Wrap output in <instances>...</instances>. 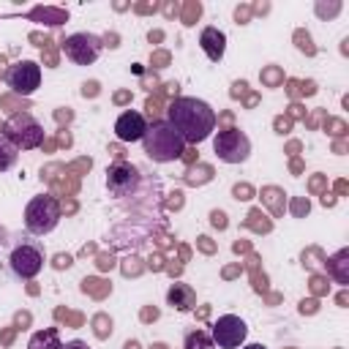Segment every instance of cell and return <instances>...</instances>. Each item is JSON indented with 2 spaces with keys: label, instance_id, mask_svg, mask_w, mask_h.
<instances>
[{
  "label": "cell",
  "instance_id": "1",
  "mask_svg": "<svg viewBox=\"0 0 349 349\" xmlns=\"http://www.w3.org/2000/svg\"><path fill=\"white\" fill-rule=\"evenodd\" d=\"M166 123L180 134L183 142L199 145L205 142L216 131V110L202 98H191V96H180L166 107Z\"/></svg>",
  "mask_w": 349,
  "mask_h": 349
},
{
  "label": "cell",
  "instance_id": "2",
  "mask_svg": "<svg viewBox=\"0 0 349 349\" xmlns=\"http://www.w3.org/2000/svg\"><path fill=\"white\" fill-rule=\"evenodd\" d=\"M142 147H145V156L150 161H156V164L178 161V158L185 156V142L166 120H156L153 126H147V131L142 137Z\"/></svg>",
  "mask_w": 349,
  "mask_h": 349
},
{
  "label": "cell",
  "instance_id": "3",
  "mask_svg": "<svg viewBox=\"0 0 349 349\" xmlns=\"http://www.w3.org/2000/svg\"><path fill=\"white\" fill-rule=\"evenodd\" d=\"M60 221V205L55 197H33L25 207V229L30 235H49Z\"/></svg>",
  "mask_w": 349,
  "mask_h": 349
},
{
  "label": "cell",
  "instance_id": "4",
  "mask_svg": "<svg viewBox=\"0 0 349 349\" xmlns=\"http://www.w3.org/2000/svg\"><path fill=\"white\" fill-rule=\"evenodd\" d=\"M3 137L14 145L17 150H33L44 142V129L30 112H17L6 126H3Z\"/></svg>",
  "mask_w": 349,
  "mask_h": 349
},
{
  "label": "cell",
  "instance_id": "5",
  "mask_svg": "<svg viewBox=\"0 0 349 349\" xmlns=\"http://www.w3.org/2000/svg\"><path fill=\"white\" fill-rule=\"evenodd\" d=\"M213 150L224 164H243L251 156V139L240 129H224L213 139Z\"/></svg>",
  "mask_w": 349,
  "mask_h": 349
},
{
  "label": "cell",
  "instance_id": "6",
  "mask_svg": "<svg viewBox=\"0 0 349 349\" xmlns=\"http://www.w3.org/2000/svg\"><path fill=\"white\" fill-rule=\"evenodd\" d=\"M101 47H104V41L93 33H74L63 41L66 57H69L71 63H76V66H90V63H96L98 55H101Z\"/></svg>",
  "mask_w": 349,
  "mask_h": 349
},
{
  "label": "cell",
  "instance_id": "7",
  "mask_svg": "<svg viewBox=\"0 0 349 349\" xmlns=\"http://www.w3.org/2000/svg\"><path fill=\"white\" fill-rule=\"evenodd\" d=\"M6 82L17 96H30L41 88V66L36 60H19L6 71Z\"/></svg>",
  "mask_w": 349,
  "mask_h": 349
},
{
  "label": "cell",
  "instance_id": "8",
  "mask_svg": "<svg viewBox=\"0 0 349 349\" xmlns=\"http://www.w3.org/2000/svg\"><path fill=\"white\" fill-rule=\"evenodd\" d=\"M246 335H248V328H246V322L240 319V316L235 314H224L219 316V319L213 322V344L219 349H238L240 344L246 341Z\"/></svg>",
  "mask_w": 349,
  "mask_h": 349
},
{
  "label": "cell",
  "instance_id": "9",
  "mask_svg": "<svg viewBox=\"0 0 349 349\" xmlns=\"http://www.w3.org/2000/svg\"><path fill=\"white\" fill-rule=\"evenodd\" d=\"M8 265L14 270V276H19V278H36L44 267V248L36 246V243H22V246H17L11 251Z\"/></svg>",
  "mask_w": 349,
  "mask_h": 349
},
{
  "label": "cell",
  "instance_id": "10",
  "mask_svg": "<svg viewBox=\"0 0 349 349\" xmlns=\"http://www.w3.org/2000/svg\"><path fill=\"white\" fill-rule=\"evenodd\" d=\"M107 188L112 197H131L139 188V169L134 164L117 161L107 169Z\"/></svg>",
  "mask_w": 349,
  "mask_h": 349
},
{
  "label": "cell",
  "instance_id": "11",
  "mask_svg": "<svg viewBox=\"0 0 349 349\" xmlns=\"http://www.w3.org/2000/svg\"><path fill=\"white\" fill-rule=\"evenodd\" d=\"M145 131H147L145 115L137 110H126L123 115L115 120V134H117V139H123V142H137V139L145 137Z\"/></svg>",
  "mask_w": 349,
  "mask_h": 349
},
{
  "label": "cell",
  "instance_id": "12",
  "mask_svg": "<svg viewBox=\"0 0 349 349\" xmlns=\"http://www.w3.org/2000/svg\"><path fill=\"white\" fill-rule=\"evenodd\" d=\"M199 47L205 49V55L210 57L213 63H219L224 57V49H226V36L221 33L219 28H205L199 33Z\"/></svg>",
  "mask_w": 349,
  "mask_h": 349
},
{
  "label": "cell",
  "instance_id": "13",
  "mask_svg": "<svg viewBox=\"0 0 349 349\" xmlns=\"http://www.w3.org/2000/svg\"><path fill=\"white\" fill-rule=\"evenodd\" d=\"M166 303L178 311H191L194 303H197V294L188 284H172L169 292H166Z\"/></svg>",
  "mask_w": 349,
  "mask_h": 349
},
{
  "label": "cell",
  "instance_id": "14",
  "mask_svg": "<svg viewBox=\"0 0 349 349\" xmlns=\"http://www.w3.org/2000/svg\"><path fill=\"white\" fill-rule=\"evenodd\" d=\"M28 349H63L57 328H47V330H38V333H33V335H30Z\"/></svg>",
  "mask_w": 349,
  "mask_h": 349
},
{
  "label": "cell",
  "instance_id": "15",
  "mask_svg": "<svg viewBox=\"0 0 349 349\" xmlns=\"http://www.w3.org/2000/svg\"><path fill=\"white\" fill-rule=\"evenodd\" d=\"M17 156H19V153H17V147L8 142L3 134H0V172H8V169H11V166L17 164Z\"/></svg>",
  "mask_w": 349,
  "mask_h": 349
},
{
  "label": "cell",
  "instance_id": "16",
  "mask_svg": "<svg viewBox=\"0 0 349 349\" xmlns=\"http://www.w3.org/2000/svg\"><path fill=\"white\" fill-rule=\"evenodd\" d=\"M185 349H216V344H213V338L207 333L194 330V333L185 335Z\"/></svg>",
  "mask_w": 349,
  "mask_h": 349
},
{
  "label": "cell",
  "instance_id": "17",
  "mask_svg": "<svg viewBox=\"0 0 349 349\" xmlns=\"http://www.w3.org/2000/svg\"><path fill=\"white\" fill-rule=\"evenodd\" d=\"M82 289H85V292H90V294H96V297H104L112 287H110V284H104V281H98V278H85L82 281Z\"/></svg>",
  "mask_w": 349,
  "mask_h": 349
},
{
  "label": "cell",
  "instance_id": "18",
  "mask_svg": "<svg viewBox=\"0 0 349 349\" xmlns=\"http://www.w3.org/2000/svg\"><path fill=\"white\" fill-rule=\"evenodd\" d=\"M294 38H297V49H300V52H306V55H314V52H316V47L311 44V36H308V33L297 30V36H294Z\"/></svg>",
  "mask_w": 349,
  "mask_h": 349
},
{
  "label": "cell",
  "instance_id": "19",
  "mask_svg": "<svg viewBox=\"0 0 349 349\" xmlns=\"http://www.w3.org/2000/svg\"><path fill=\"white\" fill-rule=\"evenodd\" d=\"M199 14H202V6H199V3H188V6H185V14H183V22L185 25H194V19H199Z\"/></svg>",
  "mask_w": 349,
  "mask_h": 349
},
{
  "label": "cell",
  "instance_id": "20",
  "mask_svg": "<svg viewBox=\"0 0 349 349\" xmlns=\"http://www.w3.org/2000/svg\"><path fill=\"white\" fill-rule=\"evenodd\" d=\"M96 333H98V338H107V335L112 333V322L107 319V316H96Z\"/></svg>",
  "mask_w": 349,
  "mask_h": 349
},
{
  "label": "cell",
  "instance_id": "21",
  "mask_svg": "<svg viewBox=\"0 0 349 349\" xmlns=\"http://www.w3.org/2000/svg\"><path fill=\"white\" fill-rule=\"evenodd\" d=\"M232 194H235V199H251V185H235L232 188Z\"/></svg>",
  "mask_w": 349,
  "mask_h": 349
},
{
  "label": "cell",
  "instance_id": "22",
  "mask_svg": "<svg viewBox=\"0 0 349 349\" xmlns=\"http://www.w3.org/2000/svg\"><path fill=\"white\" fill-rule=\"evenodd\" d=\"M210 219H213V226H219V229H226V213L213 210V213H210Z\"/></svg>",
  "mask_w": 349,
  "mask_h": 349
},
{
  "label": "cell",
  "instance_id": "23",
  "mask_svg": "<svg viewBox=\"0 0 349 349\" xmlns=\"http://www.w3.org/2000/svg\"><path fill=\"white\" fill-rule=\"evenodd\" d=\"M82 96H98V82H85L82 85Z\"/></svg>",
  "mask_w": 349,
  "mask_h": 349
},
{
  "label": "cell",
  "instance_id": "24",
  "mask_svg": "<svg viewBox=\"0 0 349 349\" xmlns=\"http://www.w3.org/2000/svg\"><path fill=\"white\" fill-rule=\"evenodd\" d=\"M153 63H158L156 69H164L166 63H169V55H166V52H156V55H153Z\"/></svg>",
  "mask_w": 349,
  "mask_h": 349
},
{
  "label": "cell",
  "instance_id": "25",
  "mask_svg": "<svg viewBox=\"0 0 349 349\" xmlns=\"http://www.w3.org/2000/svg\"><path fill=\"white\" fill-rule=\"evenodd\" d=\"M69 265H71L69 254H57V257H55V267H69Z\"/></svg>",
  "mask_w": 349,
  "mask_h": 349
},
{
  "label": "cell",
  "instance_id": "26",
  "mask_svg": "<svg viewBox=\"0 0 349 349\" xmlns=\"http://www.w3.org/2000/svg\"><path fill=\"white\" fill-rule=\"evenodd\" d=\"M338 8H341L338 3H335V6H330V8H325V6H316V14H319V17H325V14H335Z\"/></svg>",
  "mask_w": 349,
  "mask_h": 349
},
{
  "label": "cell",
  "instance_id": "27",
  "mask_svg": "<svg viewBox=\"0 0 349 349\" xmlns=\"http://www.w3.org/2000/svg\"><path fill=\"white\" fill-rule=\"evenodd\" d=\"M63 349H90V347H88L85 341H79V338H76V341H69V344H66Z\"/></svg>",
  "mask_w": 349,
  "mask_h": 349
},
{
  "label": "cell",
  "instance_id": "28",
  "mask_svg": "<svg viewBox=\"0 0 349 349\" xmlns=\"http://www.w3.org/2000/svg\"><path fill=\"white\" fill-rule=\"evenodd\" d=\"M235 17H238L240 25H246V19H248V8H238V11H235Z\"/></svg>",
  "mask_w": 349,
  "mask_h": 349
},
{
  "label": "cell",
  "instance_id": "29",
  "mask_svg": "<svg viewBox=\"0 0 349 349\" xmlns=\"http://www.w3.org/2000/svg\"><path fill=\"white\" fill-rule=\"evenodd\" d=\"M294 213H297V216L308 213V199H306V202H294Z\"/></svg>",
  "mask_w": 349,
  "mask_h": 349
},
{
  "label": "cell",
  "instance_id": "30",
  "mask_svg": "<svg viewBox=\"0 0 349 349\" xmlns=\"http://www.w3.org/2000/svg\"><path fill=\"white\" fill-rule=\"evenodd\" d=\"M199 246H202V251H207V254L213 251V243H210V238H199Z\"/></svg>",
  "mask_w": 349,
  "mask_h": 349
},
{
  "label": "cell",
  "instance_id": "31",
  "mask_svg": "<svg viewBox=\"0 0 349 349\" xmlns=\"http://www.w3.org/2000/svg\"><path fill=\"white\" fill-rule=\"evenodd\" d=\"M262 76H265L267 82H276V79H278V71H276V69H270V71H265Z\"/></svg>",
  "mask_w": 349,
  "mask_h": 349
},
{
  "label": "cell",
  "instance_id": "32",
  "mask_svg": "<svg viewBox=\"0 0 349 349\" xmlns=\"http://www.w3.org/2000/svg\"><path fill=\"white\" fill-rule=\"evenodd\" d=\"M314 308H316V303H311V300H308V303L303 300V303H300V311H303V314H306V311H314Z\"/></svg>",
  "mask_w": 349,
  "mask_h": 349
},
{
  "label": "cell",
  "instance_id": "33",
  "mask_svg": "<svg viewBox=\"0 0 349 349\" xmlns=\"http://www.w3.org/2000/svg\"><path fill=\"white\" fill-rule=\"evenodd\" d=\"M104 41H107V47H112V49H115V47H117V36L112 33V36H107V38H104Z\"/></svg>",
  "mask_w": 349,
  "mask_h": 349
},
{
  "label": "cell",
  "instance_id": "34",
  "mask_svg": "<svg viewBox=\"0 0 349 349\" xmlns=\"http://www.w3.org/2000/svg\"><path fill=\"white\" fill-rule=\"evenodd\" d=\"M240 349H267V347H262V344H248V347H240Z\"/></svg>",
  "mask_w": 349,
  "mask_h": 349
},
{
  "label": "cell",
  "instance_id": "35",
  "mask_svg": "<svg viewBox=\"0 0 349 349\" xmlns=\"http://www.w3.org/2000/svg\"><path fill=\"white\" fill-rule=\"evenodd\" d=\"M123 349H139V344H137V341H129V344H126Z\"/></svg>",
  "mask_w": 349,
  "mask_h": 349
},
{
  "label": "cell",
  "instance_id": "36",
  "mask_svg": "<svg viewBox=\"0 0 349 349\" xmlns=\"http://www.w3.org/2000/svg\"><path fill=\"white\" fill-rule=\"evenodd\" d=\"M153 349H166V347H161V344H158V347H153Z\"/></svg>",
  "mask_w": 349,
  "mask_h": 349
}]
</instances>
